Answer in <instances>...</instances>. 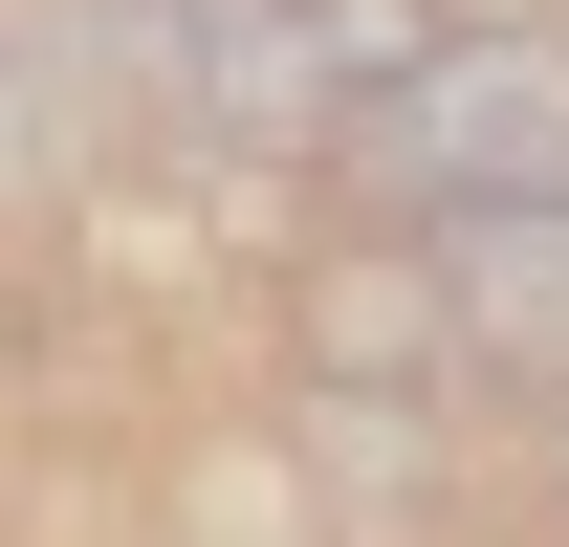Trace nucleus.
Segmentation results:
<instances>
[{
    "instance_id": "f257e3e1",
    "label": "nucleus",
    "mask_w": 569,
    "mask_h": 547,
    "mask_svg": "<svg viewBox=\"0 0 569 547\" xmlns=\"http://www.w3.org/2000/svg\"><path fill=\"white\" fill-rule=\"evenodd\" d=\"M372 198L417 219H526V198H569V44L548 22H503V44H460V22H438V67L395 88V110H372Z\"/></svg>"
},
{
    "instance_id": "f03ea898",
    "label": "nucleus",
    "mask_w": 569,
    "mask_h": 547,
    "mask_svg": "<svg viewBox=\"0 0 569 547\" xmlns=\"http://www.w3.org/2000/svg\"><path fill=\"white\" fill-rule=\"evenodd\" d=\"M438 350L503 395H569V198L526 219H438Z\"/></svg>"
},
{
    "instance_id": "7ed1b4c3",
    "label": "nucleus",
    "mask_w": 569,
    "mask_h": 547,
    "mask_svg": "<svg viewBox=\"0 0 569 547\" xmlns=\"http://www.w3.org/2000/svg\"><path fill=\"white\" fill-rule=\"evenodd\" d=\"M548 504H569V481H548Z\"/></svg>"
}]
</instances>
